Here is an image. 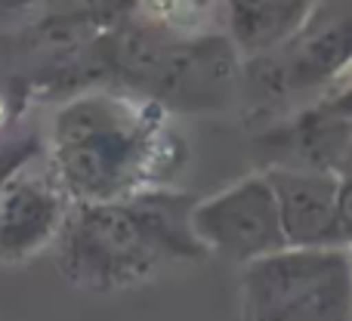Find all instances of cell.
<instances>
[{
    "mask_svg": "<svg viewBox=\"0 0 352 321\" xmlns=\"http://www.w3.org/2000/svg\"><path fill=\"white\" fill-rule=\"evenodd\" d=\"M195 201L167 186L115 201H72L56 238L59 269L74 287L127 291L176 263H198L207 247L192 229Z\"/></svg>",
    "mask_w": 352,
    "mask_h": 321,
    "instance_id": "6da1fadb",
    "label": "cell"
},
{
    "mask_svg": "<svg viewBox=\"0 0 352 321\" xmlns=\"http://www.w3.org/2000/svg\"><path fill=\"white\" fill-rule=\"evenodd\" d=\"M161 105L80 90L56 111L50 164L72 201H115L164 186L179 161Z\"/></svg>",
    "mask_w": 352,
    "mask_h": 321,
    "instance_id": "7a4b0ae2",
    "label": "cell"
},
{
    "mask_svg": "<svg viewBox=\"0 0 352 321\" xmlns=\"http://www.w3.org/2000/svg\"><path fill=\"white\" fill-rule=\"evenodd\" d=\"M244 321H352V247H281L241 266Z\"/></svg>",
    "mask_w": 352,
    "mask_h": 321,
    "instance_id": "3957f363",
    "label": "cell"
},
{
    "mask_svg": "<svg viewBox=\"0 0 352 321\" xmlns=\"http://www.w3.org/2000/svg\"><path fill=\"white\" fill-rule=\"evenodd\" d=\"M192 229L207 254H217L238 266L287 247L278 198L266 170L244 176L204 201H195Z\"/></svg>",
    "mask_w": 352,
    "mask_h": 321,
    "instance_id": "277c9868",
    "label": "cell"
},
{
    "mask_svg": "<svg viewBox=\"0 0 352 321\" xmlns=\"http://www.w3.org/2000/svg\"><path fill=\"white\" fill-rule=\"evenodd\" d=\"M72 210L56 167L19 164L0 179V263H25L56 244Z\"/></svg>",
    "mask_w": 352,
    "mask_h": 321,
    "instance_id": "5b68a950",
    "label": "cell"
},
{
    "mask_svg": "<svg viewBox=\"0 0 352 321\" xmlns=\"http://www.w3.org/2000/svg\"><path fill=\"white\" fill-rule=\"evenodd\" d=\"M241 78V53L226 34H204L192 41H170L152 96L182 109L207 111L229 99Z\"/></svg>",
    "mask_w": 352,
    "mask_h": 321,
    "instance_id": "8992f818",
    "label": "cell"
},
{
    "mask_svg": "<svg viewBox=\"0 0 352 321\" xmlns=\"http://www.w3.org/2000/svg\"><path fill=\"white\" fill-rule=\"evenodd\" d=\"M352 146V115L334 105H312L294 115L291 121L260 136V152L266 167L297 170H331L340 173Z\"/></svg>",
    "mask_w": 352,
    "mask_h": 321,
    "instance_id": "52a82bcc",
    "label": "cell"
},
{
    "mask_svg": "<svg viewBox=\"0 0 352 321\" xmlns=\"http://www.w3.org/2000/svg\"><path fill=\"white\" fill-rule=\"evenodd\" d=\"M275 56L294 96L334 84L352 68V0L340 3L331 16H322L316 3L309 22L294 41L275 49Z\"/></svg>",
    "mask_w": 352,
    "mask_h": 321,
    "instance_id": "ba28073f",
    "label": "cell"
},
{
    "mask_svg": "<svg viewBox=\"0 0 352 321\" xmlns=\"http://www.w3.org/2000/svg\"><path fill=\"white\" fill-rule=\"evenodd\" d=\"M281 210V225L291 247L343 244L337 225V188L340 173L331 170L266 167Z\"/></svg>",
    "mask_w": 352,
    "mask_h": 321,
    "instance_id": "9c48e42d",
    "label": "cell"
},
{
    "mask_svg": "<svg viewBox=\"0 0 352 321\" xmlns=\"http://www.w3.org/2000/svg\"><path fill=\"white\" fill-rule=\"evenodd\" d=\"M318 0H223L226 37L241 59L272 53L300 34Z\"/></svg>",
    "mask_w": 352,
    "mask_h": 321,
    "instance_id": "30bf717a",
    "label": "cell"
},
{
    "mask_svg": "<svg viewBox=\"0 0 352 321\" xmlns=\"http://www.w3.org/2000/svg\"><path fill=\"white\" fill-rule=\"evenodd\" d=\"M337 225H340V241L352 247V176H340V188H337Z\"/></svg>",
    "mask_w": 352,
    "mask_h": 321,
    "instance_id": "8fae6325",
    "label": "cell"
},
{
    "mask_svg": "<svg viewBox=\"0 0 352 321\" xmlns=\"http://www.w3.org/2000/svg\"><path fill=\"white\" fill-rule=\"evenodd\" d=\"M328 105H334L337 111H346V115H352V80H349V87L343 93H337V96L328 99Z\"/></svg>",
    "mask_w": 352,
    "mask_h": 321,
    "instance_id": "7c38bea8",
    "label": "cell"
},
{
    "mask_svg": "<svg viewBox=\"0 0 352 321\" xmlns=\"http://www.w3.org/2000/svg\"><path fill=\"white\" fill-rule=\"evenodd\" d=\"M41 3V0H0V10L6 12H16V10H28V6Z\"/></svg>",
    "mask_w": 352,
    "mask_h": 321,
    "instance_id": "4fadbf2b",
    "label": "cell"
},
{
    "mask_svg": "<svg viewBox=\"0 0 352 321\" xmlns=\"http://www.w3.org/2000/svg\"><path fill=\"white\" fill-rule=\"evenodd\" d=\"M3 121H6V105H3V99H0V127H3Z\"/></svg>",
    "mask_w": 352,
    "mask_h": 321,
    "instance_id": "5bb4252c",
    "label": "cell"
}]
</instances>
